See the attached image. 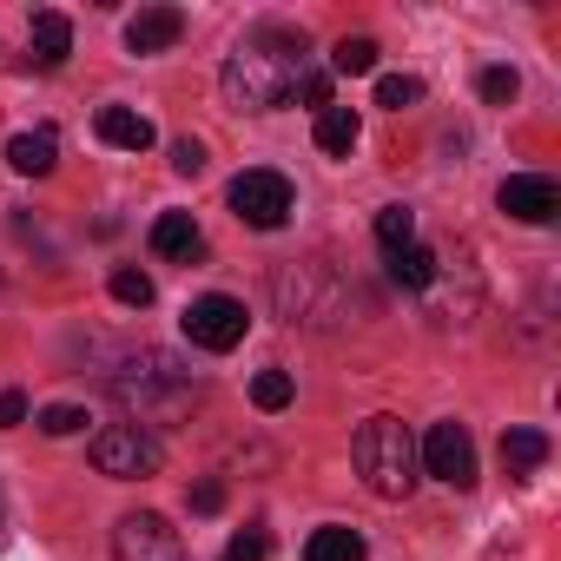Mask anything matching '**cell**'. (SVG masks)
Segmentation results:
<instances>
[{
	"mask_svg": "<svg viewBox=\"0 0 561 561\" xmlns=\"http://www.w3.org/2000/svg\"><path fill=\"white\" fill-rule=\"evenodd\" d=\"M298 80H305V34H298V27H277V21L251 27V34L231 47V60H225V100H231L238 113H271V106H285V100L298 93Z\"/></svg>",
	"mask_w": 561,
	"mask_h": 561,
	"instance_id": "6da1fadb",
	"label": "cell"
},
{
	"mask_svg": "<svg viewBox=\"0 0 561 561\" xmlns=\"http://www.w3.org/2000/svg\"><path fill=\"white\" fill-rule=\"evenodd\" d=\"M113 397L139 416V430H152V423H172V416H185L192 410V377L165 357V351H146V357H133L119 377H113Z\"/></svg>",
	"mask_w": 561,
	"mask_h": 561,
	"instance_id": "7a4b0ae2",
	"label": "cell"
},
{
	"mask_svg": "<svg viewBox=\"0 0 561 561\" xmlns=\"http://www.w3.org/2000/svg\"><path fill=\"white\" fill-rule=\"evenodd\" d=\"M351 456H357V476H364L370 495L403 502V495L416 489V436H410L397 416H370V423L357 430Z\"/></svg>",
	"mask_w": 561,
	"mask_h": 561,
	"instance_id": "3957f363",
	"label": "cell"
},
{
	"mask_svg": "<svg viewBox=\"0 0 561 561\" xmlns=\"http://www.w3.org/2000/svg\"><path fill=\"white\" fill-rule=\"evenodd\" d=\"M159 462H165V449H159V436H152V430H139V423H113V430H100V436H93V469H100V476H113V482L159 476Z\"/></svg>",
	"mask_w": 561,
	"mask_h": 561,
	"instance_id": "277c9868",
	"label": "cell"
},
{
	"mask_svg": "<svg viewBox=\"0 0 561 561\" xmlns=\"http://www.w3.org/2000/svg\"><path fill=\"white\" fill-rule=\"evenodd\" d=\"M231 211L251 225V231H277L291 218V179L285 172H271V165H251L231 179Z\"/></svg>",
	"mask_w": 561,
	"mask_h": 561,
	"instance_id": "5b68a950",
	"label": "cell"
},
{
	"mask_svg": "<svg viewBox=\"0 0 561 561\" xmlns=\"http://www.w3.org/2000/svg\"><path fill=\"white\" fill-rule=\"evenodd\" d=\"M113 561H185V541H179V528H172L165 515L133 508V515H119V528H113Z\"/></svg>",
	"mask_w": 561,
	"mask_h": 561,
	"instance_id": "8992f818",
	"label": "cell"
},
{
	"mask_svg": "<svg viewBox=\"0 0 561 561\" xmlns=\"http://www.w3.org/2000/svg\"><path fill=\"white\" fill-rule=\"evenodd\" d=\"M244 331H251V318H244V305H238V298H225V291H211V298H192V305H185V337H192L198 351H238V344H244Z\"/></svg>",
	"mask_w": 561,
	"mask_h": 561,
	"instance_id": "52a82bcc",
	"label": "cell"
},
{
	"mask_svg": "<svg viewBox=\"0 0 561 561\" xmlns=\"http://www.w3.org/2000/svg\"><path fill=\"white\" fill-rule=\"evenodd\" d=\"M416 462H423L436 482H449V489H476V443H469L462 423H430Z\"/></svg>",
	"mask_w": 561,
	"mask_h": 561,
	"instance_id": "ba28073f",
	"label": "cell"
},
{
	"mask_svg": "<svg viewBox=\"0 0 561 561\" xmlns=\"http://www.w3.org/2000/svg\"><path fill=\"white\" fill-rule=\"evenodd\" d=\"M502 211L508 218H522V225H548L554 211H561V192H554V179H541V172H515V179H502Z\"/></svg>",
	"mask_w": 561,
	"mask_h": 561,
	"instance_id": "9c48e42d",
	"label": "cell"
},
{
	"mask_svg": "<svg viewBox=\"0 0 561 561\" xmlns=\"http://www.w3.org/2000/svg\"><path fill=\"white\" fill-rule=\"evenodd\" d=\"M179 34H185V14L179 8H139L126 21V54H165Z\"/></svg>",
	"mask_w": 561,
	"mask_h": 561,
	"instance_id": "30bf717a",
	"label": "cell"
},
{
	"mask_svg": "<svg viewBox=\"0 0 561 561\" xmlns=\"http://www.w3.org/2000/svg\"><path fill=\"white\" fill-rule=\"evenodd\" d=\"M67 54H73V21H67V14H54V8H47V14H34V27H27V60H34L41 73H54Z\"/></svg>",
	"mask_w": 561,
	"mask_h": 561,
	"instance_id": "8fae6325",
	"label": "cell"
},
{
	"mask_svg": "<svg viewBox=\"0 0 561 561\" xmlns=\"http://www.w3.org/2000/svg\"><path fill=\"white\" fill-rule=\"evenodd\" d=\"M100 139H106V146H119V152H146L159 133H152V119H146V113H133V106H100Z\"/></svg>",
	"mask_w": 561,
	"mask_h": 561,
	"instance_id": "7c38bea8",
	"label": "cell"
},
{
	"mask_svg": "<svg viewBox=\"0 0 561 561\" xmlns=\"http://www.w3.org/2000/svg\"><path fill=\"white\" fill-rule=\"evenodd\" d=\"M54 159H60V139L41 126V133H14L8 139V165L21 172V179H47L54 172Z\"/></svg>",
	"mask_w": 561,
	"mask_h": 561,
	"instance_id": "4fadbf2b",
	"label": "cell"
},
{
	"mask_svg": "<svg viewBox=\"0 0 561 561\" xmlns=\"http://www.w3.org/2000/svg\"><path fill=\"white\" fill-rule=\"evenodd\" d=\"M152 251H159V257H198L205 238H198L192 211H159V218H152Z\"/></svg>",
	"mask_w": 561,
	"mask_h": 561,
	"instance_id": "5bb4252c",
	"label": "cell"
},
{
	"mask_svg": "<svg viewBox=\"0 0 561 561\" xmlns=\"http://www.w3.org/2000/svg\"><path fill=\"white\" fill-rule=\"evenodd\" d=\"M390 285H397V291H430V285H436V251H430V244L390 251Z\"/></svg>",
	"mask_w": 561,
	"mask_h": 561,
	"instance_id": "9a60e30c",
	"label": "cell"
},
{
	"mask_svg": "<svg viewBox=\"0 0 561 561\" xmlns=\"http://www.w3.org/2000/svg\"><path fill=\"white\" fill-rule=\"evenodd\" d=\"M548 462V436L541 430H502V469L508 476H535Z\"/></svg>",
	"mask_w": 561,
	"mask_h": 561,
	"instance_id": "2e32d148",
	"label": "cell"
},
{
	"mask_svg": "<svg viewBox=\"0 0 561 561\" xmlns=\"http://www.w3.org/2000/svg\"><path fill=\"white\" fill-rule=\"evenodd\" d=\"M305 561H370V548H364L357 528H318L305 541Z\"/></svg>",
	"mask_w": 561,
	"mask_h": 561,
	"instance_id": "e0dca14e",
	"label": "cell"
},
{
	"mask_svg": "<svg viewBox=\"0 0 561 561\" xmlns=\"http://www.w3.org/2000/svg\"><path fill=\"white\" fill-rule=\"evenodd\" d=\"M357 133H364V126H357L351 106H324V113H318V152H351Z\"/></svg>",
	"mask_w": 561,
	"mask_h": 561,
	"instance_id": "ac0fdd59",
	"label": "cell"
},
{
	"mask_svg": "<svg viewBox=\"0 0 561 561\" xmlns=\"http://www.w3.org/2000/svg\"><path fill=\"white\" fill-rule=\"evenodd\" d=\"M331 67L351 73V80H357V73H377V41H370V34H344V41L331 47Z\"/></svg>",
	"mask_w": 561,
	"mask_h": 561,
	"instance_id": "d6986e66",
	"label": "cell"
},
{
	"mask_svg": "<svg viewBox=\"0 0 561 561\" xmlns=\"http://www.w3.org/2000/svg\"><path fill=\"white\" fill-rule=\"evenodd\" d=\"M377 244H383V251L416 244V211H410V205H383V211H377Z\"/></svg>",
	"mask_w": 561,
	"mask_h": 561,
	"instance_id": "ffe728a7",
	"label": "cell"
},
{
	"mask_svg": "<svg viewBox=\"0 0 561 561\" xmlns=\"http://www.w3.org/2000/svg\"><path fill=\"white\" fill-rule=\"evenodd\" d=\"M291 397H298L291 370H257V377H251V403H257V410H285Z\"/></svg>",
	"mask_w": 561,
	"mask_h": 561,
	"instance_id": "44dd1931",
	"label": "cell"
},
{
	"mask_svg": "<svg viewBox=\"0 0 561 561\" xmlns=\"http://www.w3.org/2000/svg\"><path fill=\"white\" fill-rule=\"evenodd\" d=\"M416 100H423V80H416V73H383V80H377V106L403 113V106H416Z\"/></svg>",
	"mask_w": 561,
	"mask_h": 561,
	"instance_id": "7402d4cb",
	"label": "cell"
},
{
	"mask_svg": "<svg viewBox=\"0 0 561 561\" xmlns=\"http://www.w3.org/2000/svg\"><path fill=\"white\" fill-rule=\"evenodd\" d=\"M113 298H119V305H133V311H146V305H152V277H146V271H133V264H126V271H113Z\"/></svg>",
	"mask_w": 561,
	"mask_h": 561,
	"instance_id": "603a6c76",
	"label": "cell"
},
{
	"mask_svg": "<svg viewBox=\"0 0 561 561\" xmlns=\"http://www.w3.org/2000/svg\"><path fill=\"white\" fill-rule=\"evenodd\" d=\"M476 87H482V100H489V106H508V100L522 93V80H515V67H489V73H482Z\"/></svg>",
	"mask_w": 561,
	"mask_h": 561,
	"instance_id": "cb8c5ba5",
	"label": "cell"
},
{
	"mask_svg": "<svg viewBox=\"0 0 561 561\" xmlns=\"http://www.w3.org/2000/svg\"><path fill=\"white\" fill-rule=\"evenodd\" d=\"M34 423H41L47 436H73V430H87V410H80V403H54V410H41Z\"/></svg>",
	"mask_w": 561,
	"mask_h": 561,
	"instance_id": "d4e9b609",
	"label": "cell"
},
{
	"mask_svg": "<svg viewBox=\"0 0 561 561\" xmlns=\"http://www.w3.org/2000/svg\"><path fill=\"white\" fill-rule=\"evenodd\" d=\"M271 554V535L264 528H238L231 541H225V561H264Z\"/></svg>",
	"mask_w": 561,
	"mask_h": 561,
	"instance_id": "484cf974",
	"label": "cell"
},
{
	"mask_svg": "<svg viewBox=\"0 0 561 561\" xmlns=\"http://www.w3.org/2000/svg\"><path fill=\"white\" fill-rule=\"evenodd\" d=\"M185 502H192V515H218L225 508V482H192Z\"/></svg>",
	"mask_w": 561,
	"mask_h": 561,
	"instance_id": "4316f807",
	"label": "cell"
},
{
	"mask_svg": "<svg viewBox=\"0 0 561 561\" xmlns=\"http://www.w3.org/2000/svg\"><path fill=\"white\" fill-rule=\"evenodd\" d=\"M298 100L324 113V106H331V73H305V80H298Z\"/></svg>",
	"mask_w": 561,
	"mask_h": 561,
	"instance_id": "83f0119b",
	"label": "cell"
},
{
	"mask_svg": "<svg viewBox=\"0 0 561 561\" xmlns=\"http://www.w3.org/2000/svg\"><path fill=\"white\" fill-rule=\"evenodd\" d=\"M172 172H185V179L205 172V146H198V139H179V146H172Z\"/></svg>",
	"mask_w": 561,
	"mask_h": 561,
	"instance_id": "f1b7e54d",
	"label": "cell"
},
{
	"mask_svg": "<svg viewBox=\"0 0 561 561\" xmlns=\"http://www.w3.org/2000/svg\"><path fill=\"white\" fill-rule=\"evenodd\" d=\"M14 423H27V397L21 390H0V430H14Z\"/></svg>",
	"mask_w": 561,
	"mask_h": 561,
	"instance_id": "f546056e",
	"label": "cell"
}]
</instances>
